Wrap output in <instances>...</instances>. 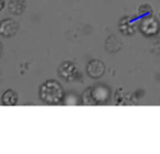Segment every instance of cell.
Wrapping results in <instances>:
<instances>
[{
  "instance_id": "obj_6",
  "label": "cell",
  "mask_w": 160,
  "mask_h": 154,
  "mask_svg": "<svg viewBox=\"0 0 160 154\" xmlns=\"http://www.w3.org/2000/svg\"><path fill=\"white\" fill-rule=\"evenodd\" d=\"M20 30V23L13 18H6L0 21V35L3 38H12Z\"/></svg>"
},
{
  "instance_id": "obj_4",
  "label": "cell",
  "mask_w": 160,
  "mask_h": 154,
  "mask_svg": "<svg viewBox=\"0 0 160 154\" xmlns=\"http://www.w3.org/2000/svg\"><path fill=\"white\" fill-rule=\"evenodd\" d=\"M92 96L98 105H105L111 100L112 97V90L107 84L98 83L91 87Z\"/></svg>"
},
{
  "instance_id": "obj_8",
  "label": "cell",
  "mask_w": 160,
  "mask_h": 154,
  "mask_svg": "<svg viewBox=\"0 0 160 154\" xmlns=\"http://www.w3.org/2000/svg\"><path fill=\"white\" fill-rule=\"evenodd\" d=\"M8 10L13 16H21L27 10V1L25 0H9Z\"/></svg>"
},
{
  "instance_id": "obj_13",
  "label": "cell",
  "mask_w": 160,
  "mask_h": 154,
  "mask_svg": "<svg viewBox=\"0 0 160 154\" xmlns=\"http://www.w3.org/2000/svg\"><path fill=\"white\" fill-rule=\"evenodd\" d=\"M137 12L139 16H147V14H152L153 13V8L151 7L149 3H142L138 7Z\"/></svg>"
},
{
  "instance_id": "obj_11",
  "label": "cell",
  "mask_w": 160,
  "mask_h": 154,
  "mask_svg": "<svg viewBox=\"0 0 160 154\" xmlns=\"http://www.w3.org/2000/svg\"><path fill=\"white\" fill-rule=\"evenodd\" d=\"M62 104L67 106H77L81 104V97L75 92H69L68 94L65 93V97L64 100H62Z\"/></svg>"
},
{
  "instance_id": "obj_10",
  "label": "cell",
  "mask_w": 160,
  "mask_h": 154,
  "mask_svg": "<svg viewBox=\"0 0 160 154\" xmlns=\"http://www.w3.org/2000/svg\"><path fill=\"white\" fill-rule=\"evenodd\" d=\"M122 46H123L122 41L116 35H114V34L110 35L109 38L105 40V43H104L105 50H107L108 52H110V53H118V52L121 51Z\"/></svg>"
},
{
  "instance_id": "obj_5",
  "label": "cell",
  "mask_w": 160,
  "mask_h": 154,
  "mask_svg": "<svg viewBox=\"0 0 160 154\" xmlns=\"http://www.w3.org/2000/svg\"><path fill=\"white\" fill-rule=\"evenodd\" d=\"M118 31L125 36H132L138 31V20L131 16L122 17L118 21Z\"/></svg>"
},
{
  "instance_id": "obj_3",
  "label": "cell",
  "mask_w": 160,
  "mask_h": 154,
  "mask_svg": "<svg viewBox=\"0 0 160 154\" xmlns=\"http://www.w3.org/2000/svg\"><path fill=\"white\" fill-rule=\"evenodd\" d=\"M57 73L60 78H62L67 83H73V82L78 81V77L80 76L76 64L70 61H65V62L60 63Z\"/></svg>"
},
{
  "instance_id": "obj_15",
  "label": "cell",
  "mask_w": 160,
  "mask_h": 154,
  "mask_svg": "<svg viewBox=\"0 0 160 154\" xmlns=\"http://www.w3.org/2000/svg\"><path fill=\"white\" fill-rule=\"evenodd\" d=\"M2 52H3V46H2V43L0 42V57L2 56Z\"/></svg>"
},
{
  "instance_id": "obj_2",
  "label": "cell",
  "mask_w": 160,
  "mask_h": 154,
  "mask_svg": "<svg viewBox=\"0 0 160 154\" xmlns=\"http://www.w3.org/2000/svg\"><path fill=\"white\" fill-rule=\"evenodd\" d=\"M138 31L145 38H155L160 33V21L156 16L147 14L138 20Z\"/></svg>"
},
{
  "instance_id": "obj_12",
  "label": "cell",
  "mask_w": 160,
  "mask_h": 154,
  "mask_svg": "<svg viewBox=\"0 0 160 154\" xmlns=\"http://www.w3.org/2000/svg\"><path fill=\"white\" fill-rule=\"evenodd\" d=\"M81 105L83 106H97V103L92 96L91 87H88L83 90L81 95Z\"/></svg>"
},
{
  "instance_id": "obj_16",
  "label": "cell",
  "mask_w": 160,
  "mask_h": 154,
  "mask_svg": "<svg viewBox=\"0 0 160 154\" xmlns=\"http://www.w3.org/2000/svg\"><path fill=\"white\" fill-rule=\"evenodd\" d=\"M1 81H2V73L0 71V83H1Z\"/></svg>"
},
{
  "instance_id": "obj_1",
  "label": "cell",
  "mask_w": 160,
  "mask_h": 154,
  "mask_svg": "<svg viewBox=\"0 0 160 154\" xmlns=\"http://www.w3.org/2000/svg\"><path fill=\"white\" fill-rule=\"evenodd\" d=\"M38 97H40V100L45 105H59V104H62L65 97L64 87L56 79H47L40 86Z\"/></svg>"
},
{
  "instance_id": "obj_17",
  "label": "cell",
  "mask_w": 160,
  "mask_h": 154,
  "mask_svg": "<svg viewBox=\"0 0 160 154\" xmlns=\"http://www.w3.org/2000/svg\"><path fill=\"white\" fill-rule=\"evenodd\" d=\"M159 17H160V13H159Z\"/></svg>"
},
{
  "instance_id": "obj_9",
  "label": "cell",
  "mask_w": 160,
  "mask_h": 154,
  "mask_svg": "<svg viewBox=\"0 0 160 154\" xmlns=\"http://www.w3.org/2000/svg\"><path fill=\"white\" fill-rule=\"evenodd\" d=\"M19 103V95L16 90L7 89L1 95V104L6 107H12L17 106Z\"/></svg>"
},
{
  "instance_id": "obj_7",
  "label": "cell",
  "mask_w": 160,
  "mask_h": 154,
  "mask_svg": "<svg viewBox=\"0 0 160 154\" xmlns=\"http://www.w3.org/2000/svg\"><path fill=\"white\" fill-rule=\"evenodd\" d=\"M86 74L92 79L102 78L105 74V64L100 60H90L86 66Z\"/></svg>"
},
{
  "instance_id": "obj_14",
  "label": "cell",
  "mask_w": 160,
  "mask_h": 154,
  "mask_svg": "<svg viewBox=\"0 0 160 154\" xmlns=\"http://www.w3.org/2000/svg\"><path fill=\"white\" fill-rule=\"evenodd\" d=\"M6 3H6V0H0V12L6 8Z\"/></svg>"
}]
</instances>
